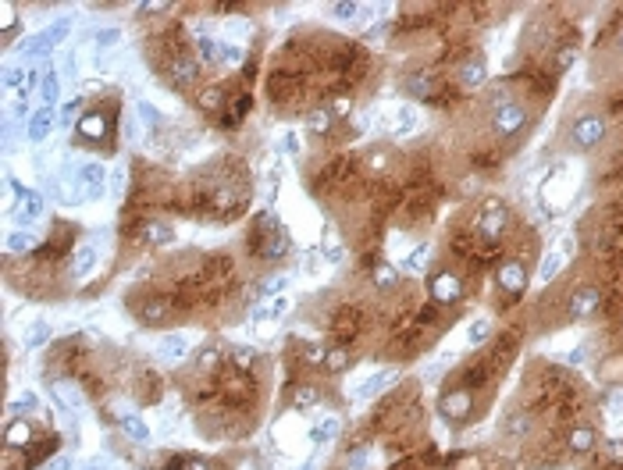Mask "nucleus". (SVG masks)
Here are the masks:
<instances>
[{
	"label": "nucleus",
	"mask_w": 623,
	"mask_h": 470,
	"mask_svg": "<svg viewBox=\"0 0 623 470\" xmlns=\"http://www.w3.org/2000/svg\"><path fill=\"white\" fill-rule=\"evenodd\" d=\"M250 250H257V257H264V260H278V257H285L293 250L289 246V231L278 224V217L271 210L257 214L253 231H250Z\"/></svg>",
	"instance_id": "1"
},
{
	"label": "nucleus",
	"mask_w": 623,
	"mask_h": 470,
	"mask_svg": "<svg viewBox=\"0 0 623 470\" xmlns=\"http://www.w3.org/2000/svg\"><path fill=\"white\" fill-rule=\"evenodd\" d=\"M506 231H509V210L502 200H484L481 214H477V239L484 246H499L506 239Z\"/></svg>",
	"instance_id": "2"
},
{
	"label": "nucleus",
	"mask_w": 623,
	"mask_h": 470,
	"mask_svg": "<svg viewBox=\"0 0 623 470\" xmlns=\"http://www.w3.org/2000/svg\"><path fill=\"white\" fill-rule=\"evenodd\" d=\"M527 122H531V114H527V107H524L520 100H502V103L495 107V114H492V129H495L502 139L520 136V132L527 129Z\"/></svg>",
	"instance_id": "3"
},
{
	"label": "nucleus",
	"mask_w": 623,
	"mask_h": 470,
	"mask_svg": "<svg viewBox=\"0 0 623 470\" xmlns=\"http://www.w3.org/2000/svg\"><path fill=\"white\" fill-rule=\"evenodd\" d=\"M428 288H431L435 307H456V303L463 300V281H460L456 271H445V267L435 271L431 281H428Z\"/></svg>",
	"instance_id": "4"
},
{
	"label": "nucleus",
	"mask_w": 623,
	"mask_h": 470,
	"mask_svg": "<svg viewBox=\"0 0 623 470\" xmlns=\"http://www.w3.org/2000/svg\"><path fill=\"white\" fill-rule=\"evenodd\" d=\"M495 281H499V292L509 300V303H517L524 292H527V267L520 260H502L499 271H495Z\"/></svg>",
	"instance_id": "5"
},
{
	"label": "nucleus",
	"mask_w": 623,
	"mask_h": 470,
	"mask_svg": "<svg viewBox=\"0 0 623 470\" xmlns=\"http://www.w3.org/2000/svg\"><path fill=\"white\" fill-rule=\"evenodd\" d=\"M438 414H442L445 421H452V424L470 421V414H474V395H470V388H449V392H442Z\"/></svg>",
	"instance_id": "6"
},
{
	"label": "nucleus",
	"mask_w": 623,
	"mask_h": 470,
	"mask_svg": "<svg viewBox=\"0 0 623 470\" xmlns=\"http://www.w3.org/2000/svg\"><path fill=\"white\" fill-rule=\"evenodd\" d=\"M602 139H605V122H602L598 114H581L577 122L570 125V143L577 150H595Z\"/></svg>",
	"instance_id": "7"
},
{
	"label": "nucleus",
	"mask_w": 623,
	"mask_h": 470,
	"mask_svg": "<svg viewBox=\"0 0 623 470\" xmlns=\"http://www.w3.org/2000/svg\"><path fill=\"white\" fill-rule=\"evenodd\" d=\"M107 132H110V122H107L103 110H86L79 122H75V139H79V143L96 146V143L107 139Z\"/></svg>",
	"instance_id": "8"
},
{
	"label": "nucleus",
	"mask_w": 623,
	"mask_h": 470,
	"mask_svg": "<svg viewBox=\"0 0 623 470\" xmlns=\"http://www.w3.org/2000/svg\"><path fill=\"white\" fill-rule=\"evenodd\" d=\"M68 36V18H61L58 25H50V29H43L39 36H32V39H22V57H39V53H46V50H53L61 39Z\"/></svg>",
	"instance_id": "9"
},
{
	"label": "nucleus",
	"mask_w": 623,
	"mask_h": 470,
	"mask_svg": "<svg viewBox=\"0 0 623 470\" xmlns=\"http://www.w3.org/2000/svg\"><path fill=\"white\" fill-rule=\"evenodd\" d=\"M598 303H602V296H598V288H577L574 292V300L566 303V317L570 321H584V317H591L595 310H598Z\"/></svg>",
	"instance_id": "10"
},
{
	"label": "nucleus",
	"mask_w": 623,
	"mask_h": 470,
	"mask_svg": "<svg viewBox=\"0 0 623 470\" xmlns=\"http://www.w3.org/2000/svg\"><path fill=\"white\" fill-rule=\"evenodd\" d=\"M136 235H139V243H146V246H172L175 243V231H172V224H164V221H143L139 228H136Z\"/></svg>",
	"instance_id": "11"
},
{
	"label": "nucleus",
	"mask_w": 623,
	"mask_h": 470,
	"mask_svg": "<svg viewBox=\"0 0 623 470\" xmlns=\"http://www.w3.org/2000/svg\"><path fill=\"white\" fill-rule=\"evenodd\" d=\"M4 445H8V452H15V449H32V445H36V442H32V424H29L25 417L8 421V428H4Z\"/></svg>",
	"instance_id": "12"
},
{
	"label": "nucleus",
	"mask_w": 623,
	"mask_h": 470,
	"mask_svg": "<svg viewBox=\"0 0 623 470\" xmlns=\"http://www.w3.org/2000/svg\"><path fill=\"white\" fill-rule=\"evenodd\" d=\"M136 317H139L143 324H150V328L164 324V321H167V300H160V296H146V300L136 307Z\"/></svg>",
	"instance_id": "13"
},
{
	"label": "nucleus",
	"mask_w": 623,
	"mask_h": 470,
	"mask_svg": "<svg viewBox=\"0 0 623 470\" xmlns=\"http://www.w3.org/2000/svg\"><path fill=\"white\" fill-rule=\"evenodd\" d=\"M331 129H335V114H331L328 107H310V110H307V132H314V136H331Z\"/></svg>",
	"instance_id": "14"
},
{
	"label": "nucleus",
	"mask_w": 623,
	"mask_h": 470,
	"mask_svg": "<svg viewBox=\"0 0 623 470\" xmlns=\"http://www.w3.org/2000/svg\"><path fill=\"white\" fill-rule=\"evenodd\" d=\"M196 79H200V61H193V57H179L172 65V82L175 86H193Z\"/></svg>",
	"instance_id": "15"
},
{
	"label": "nucleus",
	"mask_w": 623,
	"mask_h": 470,
	"mask_svg": "<svg viewBox=\"0 0 623 470\" xmlns=\"http://www.w3.org/2000/svg\"><path fill=\"white\" fill-rule=\"evenodd\" d=\"M50 129H53V107H43V110L32 114V122H29V139L39 143V139L50 136Z\"/></svg>",
	"instance_id": "16"
},
{
	"label": "nucleus",
	"mask_w": 623,
	"mask_h": 470,
	"mask_svg": "<svg viewBox=\"0 0 623 470\" xmlns=\"http://www.w3.org/2000/svg\"><path fill=\"white\" fill-rule=\"evenodd\" d=\"M186 349H189V345H186V338H182V335H164V338H160V349H157V352H160L164 360L179 364V360L186 357Z\"/></svg>",
	"instance_id": "17"
},
{
	"label": "nucleus",
	"mask_w": 623,
	"mask_h": 470,
	"mask_svg": "<svg viewBox=\"0 0 623 470\" xmlns=\"http://www.w3.org/2000/svg\"><path fill=\"white\" fill-rule=\"evenodd\" d=\"M324 367H328L331 374H338V371H349V367H353V357H349V349H346V345H331V349L324 352Z\"/></svg>",
	"instance_id": "18"
},
{
	"label": "nucleus",
	"mask_w": 623,
	"mask_h": 470,
	"mask_svg": "<svg viewBox=\"0 0 623 470\" xmlns=\"http://www.w3.org/2000/svg\"><path fill=\"white\" fill-rule=\"evenodd\" d=\"M75 179H79V186H89V196H100V186H103V167H100V164H82Z\"/></svg>",
	"instance_id": "19"
},
{
	"label": "nucleus",
	"mask_w": 623,
	"mask_h": 470,
	"mask_svg": "<svg viewBox=\"0 0 623 470\" xmlns=\"http://www.w3.org/2000/svg\"><path fill=\"white\" fill-rule=\"evenodd\" d=\"M4 246H8V253H32L36 250V235L32 231H8V239H4Z\"/></svg>",
	"instance_id": "20"
},
{
	"label": "nucleus",
	"mask_w": 623,
	"mask_h": 470,
	"mask_svg": "<svg viewBox=\"0 0 623 470\" xmlns=\"http://www.w3.org/2000/svg\"><path fill=\"white\" fill-rule=\"evenodd\" d=\"M93 267H96V250H93V246H79L75 257H72V274H82V278H86Z\"/></svg>",
	"instance_id": "21"
},
{
	"label": "nucleus",
	"mask_w": 623,
	"mask_h": 470,
	"mask_svg": "<svg viewBox=\"0 0 623 470\" xmlns=\"http://www.w3.org/2000/svg\"><path fill=\"white\" fill-rule=\"evenodd\" d=\"M371 278H374V285H378L381 292H392L395 285H399V271H395L392 264H378V267L371 271Z\"/></svg>",
	"instance_id": "22"
},
{
	"label": "nucleus",
	"mask_w": 623,
	"mask_h": 470,
	"mask_svg": "<svg viewBox=\"0 0 623 470\" xmlns=\"http://www.w3.org/2000/svg\"><path fill=\"white\" fill-rule=\"evenodd\" d=\"M595 431L591 428H577V431H570V438H566V445H570V452H591L595 449Z\"/></svg>",
	"instance_id": "23"
},
{
	"label": "nucleus",
	"mask_w": 623,
	"mask_h": 470,
	"mask_svg": "<svg viewBox=\"0 0 623 470\" xmlns=\"http://www.w3.org/2000/svg\"><path fill=\"white\" fill-rule=\"evenodd\" d=\"M221 103H229V100H224V89H221V86H207V89L196 93V107H200V110H217Z\"/></svg>",
	"instance_id": "24"
},
{
	"label": "nucleus",
	"mask_w": 623,
	"mask_h": 470,
	"mask_svg": "<svg viewBox=\"0 0 623 470\" xmlns=\"http://www.w3.org/2000/svg\"><path fill=\"white\" fill-rule=\"evenodd\" d=\"M321 402V392L314 388V385H296V392H293V409H314Z\"/></svg>",
	"instance_id": "25"
},
{
	"label": "nucleus",
	"mask_w": 623,
	"mask_h": 470,
	"mask_svg": "<svg viewBox=\"0 0 623 470\" xmlns=\"http://www.w3.org/2000/svg\"><path fill=\"white\" fill-rule=\"evenodd\" d=\"M460 82H463V86L484 82V57H474V61H467V65L460 68Z\"/></svg>",
	"instance_id": "26"
},
{
	"label": "nucleus",
	"mask_w": 623,
	"mask_h": 470,
	"mask_svg": "<svg viewBox=\"0 0 623 470\" xmlns=\"http://www.w3.org/2000/svg\"><path fill=\"white\" fill-rule=\"evenodd\" d=\"M18 210H22V214H18V217H22V221H36V217H39V214H43V196H39V193H32V189H29V193H25V196H22V207H18Z\"/></svg>",
	"instance_id": "27"
},
{
	"label": "nucleus",
	"mask_w": 623,
	"mask_h": 470,
	"mask_svg": "<svg viewBox=\"0 0 623 470\" xmlns=\"http://www.w3.org/2000/svg\"><path fill=\"white\" fill-rule=\"evenodd\" d=\"M122 431H125L132 442H150V428H146L139 417H132V414H125V417H122Z\"/></svg>",
	"instance_id": "28"
},
{
	"label": "nucleus",
	"mask_w": 623,
	"mask_h": 470,
	"mask_svg": "<svg viewBox=\"0 0 623 470\" xmlns=\"http://www.w3.org/2000/svg\"><path fill=\"white\" fill-rule=\"evenodd\" d=\"M167 470H217V466L210 459H203V456H179V459H172Z\"/></svg>",
	"instance_id": "29"
},
{
	"label": "nucleus",
	"mask_w": 623,
	"mask_h": 470,
	"mask_svg": "<svg viewBox=\"0 0 623 470\" xmlns=\"http://www.w3.org/2000/svg\"><path fill=\"white\" fill-rule=\"evenodd\" d=\"M253 107V100L250 96H236V103H232V110L224 114V125H239L243 118H246V110Z\"/></svg>",
	"instance_id": "30"
},
{
	"label": "nucleus",
	"mask_w": 623,
	"mask_h": 470,
	"mask_svg": "<svg viewBox=\"0 0 623 470\" xmlns=\"http://www.w3.org/2000/svg\"><path fill=\"white\" fill-rule=\"evenodd\" d=\"M58 93H61V79L53 75L50 68L43 72V100H46V107H53V100H58Z\"/></svg>",
	"instance_id": "31"
},
{
	"label": "nucleus",
	"mask_w": 623,
	"mask_h": 470,
	"mask_svg": "<svg viewBox=\"0 0 623 470\" xmlns=\"http://www.w3.org/2000/svg\"><path fill=\"white\" fill-rule=\"evenodd\" d=\"M506 431H509V435H513V438H520V435H527V431H531V417H527V414H513V417H509V421H506Z\"/></svg>",
	"instance_id": "32"
},
{
	"label": "nucleus",
	"mask_w": 623,
	"mask_h": 470,
	"mask_svg": "<svg viewBox=\"0 0 623 470\" xmlns=\"http://www.w3.org/2000/svg\"><path fill=\"white\" fill-rule=\"evenodd\" d=\"M328 110H331V114L338 118V122H342V118H349V114H353V100H349V96L342 93V96H335V100L328 103Z\"/></svg>",
	"instance_id": "33"
},
{
	"label": "nucleus",
	"mask_w": 623,
	"mask_h": 470,
	"mask_svg": "<svg viewBox=\"0 0 623 470\" xmlns=\"http://www.w3.org/2000/svg\"><path fill=\"white\" fill-rule=\"evenodd\" d=\"M364 167H367V171H374V174H378V171H385V167H388V150H371V153H367V160H364Z\"/></svg>",
	"instance_id": "34"
},
{
	"label": "nucleus",
	"mask_w": 623,
	"mask_h": 470,
	"mask_svg": "<svg viewBox=\"0 0 623 470\" xmlns=\"http://www.w3.org/2000/svg\"><path fill=\"white\" fill-rule=\"evenodd\" d=\"M385 381H388V374H374L371 381H364V385L357 388V395H360V399H367V395H374V392H381V388H385Z\"/></svg>",
	"instance_id": "35"
},
{
	"label": "nucleus",
	"mask_w": 623,
	"mask_h": 470,
	"mask_svg": "<svg viewBox=\"0 0 623 470\" xmlns=\"http://www.w3.org/2000/svg\"><path fill=\"white\" fill-rule=\"evenodd\" d=\"M335 431H338V421H335V417H328L321 428H314V431H310V442H328Z\"/></svg>",
	"instance_id": "36"
},
{
	"label": "nucleus",
	"mask_w": 623,
	"mask_h": 470,
	"mask_svg": "<svg viewBox=\"0 0 623 470\" xmlns=\"http://www.w3.org/2000/svg\"><path fill=\"white\" fill-rule=\"evenodd\" d=\"M410 93L413 96H431V75H413L410 79Z\"/></svg>",
	"instance_id": "37"
},
{
	"label": "nucleus",
	"mask_w": 623,
	"mask_h": 470,
	"mask_svg": "<svg viewBox=\"0 0 623 470\" xmlns=\"http://www.w3.org/2000/svg\"><path fill=\"white\" fill-rule=\"evenodd\" d=\"M353 324H357V314H353V310H346L342 317H335V331L342 328V335H353V331H357Z\"/></svg>",
	"instance_id": "38"
},
{
	"label": "nucleus",
	"mask_w": 623,
	"mask_h": 470,
	"mask_svg": "<svg viewBox=\"0 0 623 470\" xmlns=\"http://www.w3.org/2000/svg\"><path fill=\"white\" fill-rule=\"evenodd\" d=\"M0 15H4V39L11 43V36H15V8L4 4V8H0Z\"/></svg>",
	"instance_id": "39"
},
{
	"label": "nucleus",
	"mask_w": 623,
	"mask_h": 470,
	"mask_svg": "<svg viewBox=\"0 0 623 470\" xmlns=\"http://www.w3.org/2000/svg\"><path fill=\"white\" fill-rule=\"evenodd\" d=\"M574 65V46H559V53H555V68L563 72V68H570Z\"/></svg>",
	"instance_id": "40"
},
{
	"label": "nucleus",
	"mask_w": 623,
	"mask_h": 470,
	"mask_svg": "<svg viewBox=\"0 0 623 470\" xmlns=\"http://www.w3.org/2000/svg\"><path fill=\"white\" fill-rule=\"evenodd\" d=\"M324 352H328V349H321V345H310L303 360H307V364H314V367H324Z\"/></svg>",
	"instance_id": "41"
},
{
	"label": "nucleus",
	"mask_w": 623,
	"mask_h": 470,
	"mask_svg": "<svg viewBox=\"0 0 623 470\" xmlns=\"http://www.w3.org/2000/svg\"><path fill=\"white\" fill-rule=\"evenodd\" d=\"M118 36H122L118 29H100V32H96V43H100V46H110V43H118Z\"/></svg>",
	"instance_id": "42"
},
{
	"label": "nucleus",
	"mask_w": 623,
	"mask_h": 470,
	"mask_svg": "<svg viewBox=\"0 0 623 470\" xmlns=\"http://www.w3.org/2000/svg\"><path fill=\"white\" fill-rule=\"evenodd\" d=\"M559 264H563L559 257H548V260L541 264V278H545V281H548V278H555V271H559Z\"/></svg>",
	"instance_id": "43"
},
{
	"label": "nucleus",
	"mask_w": 623,
	"mask_h": 470,
	"mask_svg": "<svg viewBox=\"0 0 623 470\" xmlns=\"http://www.w3.org/2000/svg\"><path fill=\"white\" fill-rule=\"evenodd\" d=\"M470 338H474V342L488 338V321H474V324H470Z\"/></svg>",
	"instance_id": "44"
},
{
	"label": "nucleus",
	"mask_w": 623,
	"mask_h": 470,
	"mask_svg": "<svg viewBox=\"0 0 623 470\" xmlns=\"http://www.w3.org/2000/svg\"><path fill=\"white\" fill-rule=\"evenodd\" d=\"M331 11H335V15H338V18H353V15H357V11H360V4H335V8H331Z\"/></svg>",
	"instance_id": "45"
},
{
	"label": "nucleus",
	"mask_w": 623,
	"mask_h": 470,
	"mask_svg": "<svg viewBox=\"0 0 623 470\" xmlns=\"http://www.w3.org/2000/svg\"><path fill=\"white\" fill-rule=\"evenodd\" d=\"M4 86H25L22 82V68H8L4 72Z\"/></svg>",
	"instance_id": "46"
},
{
	"label": "nucleus",
	"mask_w": 623,
	"mask_h": 470,
	"mask_svg": "<svg viewBox=\"0 0 623 470\" xmlns=\"http://www.w3.org/2000/svg\"><path fill=\"white\" fill-rule=\"evenodd\" d=\"M46 338V324L39 321V324H32V335H29V345H39Z\"/></svg>",
	"instance_id": "47"
},
{
	"label": "nucleus",
	"mask_w": 623,
	"mask_h": 470,
	"mask_svg": "<svg viewBox=\"0 0 623 470\" xmlns=\"http://www.w3.org/2000/svg\"><path fill=\"white\" fill-rule=\"evenodd\" d=\"M324 253H328V260H342V246H338L335 239H328V246H324Z\"/></svg>",
	"instance_id": "48"
},
{
	"label": "nucleus",
	"mask_w": 623,
	"mask_h": 470,
	"mask_svg": "<svg viewBox=\"0 0 623 470\" xmlns=\"http://www.w3.org/2000/svg\"><path fill=\"white\" fill-rule=\"evenodd\" d=\"M278 288H285V278H271V281H264V285H260L264 296H267V292H278Z\"/></svg>",
	"instance_id": "49"
},
{
	"label": "nucleus",
	"mask_w": 623,
	"mask_h": 470,
	"mask_svg": "<svg viewBox=\"0 0 623 470\" xmlns=\"http://www.w3.org/2000/svg\"><path fill=\"white\" fill-rule=\"evenodd\" d=\"M68 466H72L68 456H58V459H50V463H46V470H68Z\"/></svg>",
	"instance_id": "50"
},
{
	"label": "nucleus",
	"mask_w": 623,
	"mask_h": 470,
	"mask_svg": "<svg viewBox=\"0 0 623 470\" xmlns=\"http://www.w3.org/2000/svg\"><path fill=\"white\" fill-rule=\"evenodd\" d=\"M236 364H239V367H250V349H236Z\"/></svg>",
	"instance_id": "51"
},
{
	"label": "nucleus",
	"mask_w": 623,
	"mask_h": 470,
	"mask_svg": "<svg viewBox=\"0 0 623 470\" xmlns=\"http://www.w3.org/2000/svg\"><path fill=\"white\" fill-rule=\"evenodd\" d=\"M285 310H289V300H281V296H278L274 307H271V314H285Z\"/></svg>",
	"instance_id": "52"
},
{
	"label": "nucleus",
	"mask_w": 623,
	"mask_h": 470,
	"mask_svg": "<svg viewBox=\"0 0 623 470\" xmlns=\"http://www.w3.org/2000/svg\"><path fill=\"white\" fill-rule=\"evenodd\" d=\"M609 452H612V459H623V442H612Z\"/></svg>",
	"instance_id": "53"
},
{
	"label": "nucleus",
	"mask_w": 623,
	"mask_h": 470,
	"mask_svg": "<svg viewBox=\"0 0 623 470\" xmlns=\"http://www.w3.org/2000/svg\"><path fill=\"white\" fill-rule=\"evenodd\" d=\"M79 100H82V96H79ZM79 100H72V103H68V107H65V118H72V114H75V110H79Z\"/></svg>",
	"instance_id": "54"
},
{
	"label": "nucleus",
	"mask_w": 623,
	"mask_h": 470,
	"mask_svg": "<svg viewBox=\"0 0 623 470\" xmlns=\"http://www.w3.org/2000/svg\"><path fill=\"white\" fill-rule=\"evenodd\" d=\"M619 50H623V39H619Z\"/></svg>",
	"instance_id": "55"
}]
</instances>
